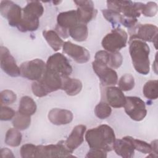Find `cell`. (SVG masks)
<instances>
[{
    "instance_id": "cell-1",
    "label": "cell",
    "mask_w": 158,
    "mask_h": 158,
    "mask_svg": "<svg viewBox=\"0 0 158 158\" xmlns=\"http://www.w3.org/2000/svg\"><path fill=\"white\" fill-rule=\"evenodd\" d=\"M85 139L91 149H99L109 152L113 149L115 136L110 126L103 124L88 130L85 134Z\"/></svg>"
},
{
    "instance_id": "cell-2",
    "label": "cell",
    "mask_w": 158,
    "mask_h": 158,
    "mask_svg": "<svg viewBox=\"0 0 158 158\" xmlns=\"http://www.w3.org/2000/svg\"><path fill=\"white\" fill-rule=\"evenodd\" d=\"M129 52L135 70L142 75L148 74L150 71L149 46L138 39L129 40Z\"/></svg>"
},
{
    "instance_id": "cell-3",
    "label": "cell",
    "mask_w": 158,
    "mask_h": 158,
    "mask_svg": "<svg viewBox=\"0 0 158 158\" xmlns=\"http://www.w3.org/2000/svg\"><path fill=\"white\" fill-rule=\"evenodd\" d=\"M62 77L46 69L41 78L32 83L31 90L37 97L41 98L61 88Z\"/></svg>"
},
{
    "instance_id": "cell-4",
    "label": "cell",
    "mask_w": 158,
    "mask_h": 158,
    "mask_svg": "<svg viewBox=\"0 0 158 158\" xmlns=\"http://www.w3.org/2000/svg\"><path fill=\"white\" fill-rule=\"evenodd\" d=\"M44 12V7L38 1H28L22 9V19L20 22L22 27L28 31L36 30L40 25L39 18Z\"/></svg>"
},
{
    "instance_id": "cell-5",
    "label": "cell",
    "mask_w": 158,
    "mask_h": 158,
    "mask_svg": "<svg viewBox=\"0 0 158 158\" xmlns=\"http://www.w3.org/2000/svg\"><path fill=\"white\" fill-rule=\"evenodd\" d=\"M128 41L127 33L123 29L117 27L107 33L101 41L102 47L109 52L118 51L125 48Z\"/></svg>"
},
{
    "instance_id": "cell-6",
    "label": "cell",
    "mask_w": 158,
    "mask_h": 158,
    "mask_svg": "<svg viewBox=\"0 0 158 158\" xmlns=\"http://www.w3.org/2000/svg\"><path fill=\"white\" fill-rule=\"evenodd\" d=\"M79 23L80 22L77 10H70L60 12L57 17L56 31L62 38H67L69 36V30Z\"/></svg>"
},
{
    "instance_id": "cell-7",
    "label": "cell",
    "mask_w": 158,
    "mask_h": 158,
    "mask_svg": "<svg viewBox=\"0 0 158 158\" xmlns=\"http://www.w3.org/2000/svg\"><path fill=\"white\" fill-rule=\"evenodd\" d=\"M65 146L64 141H61L56 144L38 145L36 146V151L35 157L51 158V157H75Z\"/></svg>"
},
{
    "instance_id": "cell-8",
    "label": "cell",
    "mask_w": 158,
    "mask_h": 158,
    "mask_svg": "<svg viewBox=\"0 0 158 158\" xmlns=\"http://www.w3.org/2000/svg\"><path fill=\"white\" fill-rule=\"evenodd\" d=\"M46 67L62 77H69L72 72V67L67 58L59 52H56L48 57Z\"/></svg>"
},
{
    "instance_id": "cell-9",
    "label": "cell",
    "mask_w": 158,
    "mask_h": 158,
    "mask_svg": "<svg viewBox=\"0 0 158 158\" xmlns=\"http://www.w3.org/2000/svg\"><path fill=\"white\" fill-rule=\"evenodd\" d=\"M20 75L30 80L36 81L43 76L46 70V63L40 59L23 62L20 67Z\"/></svg>"
},
{
    "instance_id": "cell-10",
    "label": "cell",
    "mask_w": 158,
    "mask_h": 158,
    "mask_svg": "<svg viewBox=\"0 0 158 158\" xmlns=\"http://www.w3.org/2000/svg\"><path fill=\"white\" fill-rule=\"evenodd\" d=\"M125 112L133 120H143L147 114L145 102L139 97L127 96Z\"/></svg>"
},
{
    "instance_id": "cell-11",
    "label": "cell",
    "mask_w": 158,
    "mask_h": 158,
    "mask_svg": "<svg viewBox=\"0 0 158 158\" xmlns=\"http://www.w3.org/2000/svg\"><path fill=\"white\" fill-rule=\"evenodd\" d=\"M1 15L6 18L9 25L16 27L19 25L22 19V9L11 1H1L0 2Z\"/></svg>"
},
{
    "instance_id": "cell-12",
    "label": "cell",
    "mask_w": 158,
    "mask_h": 158,
    "mask_svg": "<svg viewBox=\"0 0 158 158\" xmlns=\"http://www.w3.org/2000/svg\"><path fill=\"white\" fill-rule=\"evenodd\" d=\"M92 67L102 85L110 86L117 84L118 81L117 73L107 64L94 60L92 62Z\"/></svg>"
},
{
    "instance_id": "cell-13",
    "label": "cell",
    "mask_w": 158,
    "mask_h": 158,
    "mask_svg": "<svg viewBox=\"0 0 158 158\" xmlns=\"http://www.w3.org/2000/svg\"><path fill=\"white\" fill-rule=\"evenodd\" d=\"M0 65L3 72L9 76L17 77L20 75V67L17 65L14 57L9 49L2 46L0 48Z\"/></svg>"
},
{
    "instance_id": "cell-14",
    "label": "cell",
    "mask_w": 158,
    "mask_h": 158,
    "mask_svg": "<svg viewBox=\"0 0 158 158\" xmlns=\"http://www.w3.org/2000/svg\"><path fill=\"white\" fill-rule=\"evenodd\" d=\"M135 33L130 37V40L138 39L143 41L152 42L157 49L158 28L157 26L151 24H141L137 26Z\"/></svg>"
},
{
    "instance_id": "cell-15",
    "label": "cell",
    "mask_w": 158,
    "mask_h": 158,
    "mask_svg": "<svg viewBox=\"0 0 158 158\" xmlns=\"http://www.w3.org/2000/svg\"><path fill=\"white\" fill-rule=\"evenodd\" d=\"M62 49L65 54L78 64L86 63L90 59V54L87 49L70 41L64 42Z\"/></svg>"
},
{
    "instance_id": "cell-16",
    "label": "cell",
    "mask_w": 158,
    "mask_h": 158,
    "mask_svg": "<svg viewBox=\"0 0 158 158\" xmlns=\"http://www.w3.org/2000/svg\"><path fill=\"white\" fill-rule=\"evenodd\" d=\"M77 6V14L80 23H87L92 20L96 16L97 11L94 8L92 1H74Z\"/></svg>"
},
{
    "instance_id": "cell-17",
    "label": "cell",
    "mask_w": 158,
    "mask_h": 158,
    "mask_svg": "<svg viewBox=\"0 0 158 158\" xmlns=\"http://www.w3.org/2000/svg\"><path fill=\"white\" fill-rule=\"evenodd\" d=\"M105 98L107 103L114 108L124 107L126 102V96L118 88L113 86L107 87L104 91Z\"/></svg>"
},
{
    "instance_id": "cell-18",
    "label": "cell",
    "mask_w": 158,
    "mask_h": 158,
    "mask_svg": "<svg viewBox=\"0 0 158 158\" xmlns=\"http://www.w3.org/2000/svg\"><path fill=\"white\" fill-rule=\"evenodd\" d=\"M86 127L84 125H78L75 126L67 139L64 141L65 146L71 152L78 148L83 142L84 133H85Z\"/></svg>"
},
{
    "instance_id": "cell-19",
    "label": "cell",
    "mask_w": 158,
    "mask_h": 158,
    "mask_svg": "<svg viewBox=\"0 0 158 158\" xmlns=\"http://www.w3.org/2000/svg\"><path fill=\"white\" fill-rule=\"evenodd\" d=\"M48 117L49 120L56 125H67L73 118V115L71 111L59 108L52 109L49 112Z\"/></svg>"
},
{
    "instance_id": "cell-20",
    "label": "cell",
    "mask_w": 158,
    "mask_h": 158,
    "mask_svg": "<svg viewBox=\"0 0 158 158\" xmlns=\"http://www.w3.org/2000/svg\"><path fill=\"white\" fill-rule=\"evenodd\" d=\"M113 149L117 155L124 158H131L134 156L135 149L127 136L115 139Z\"/></svg>"
},
{
    "instance_id": "cell-21",
    "label": "cell",
    "mask_w": 158,
    "mask_h": 158,
    "mask_svg": "<svg viewBox=\"0 0 158 158\" xmlns=\"http://www.w3.org/2000/svg\"><path fill=\"white\" fill-rule=\"evenodd\" d=\"M82 83L77 78L69 77H64L62 79L61 89L65 91L69 96H75L78 94L82 89Z\"/></svg>"
},
{
    "instance_id": "cell-22",
    "label": "cell",
    "mask_w": 158,
    "mask_h": 158,
    "mask_svg": "<svg viewBox=\"0 0 158 158\" xmlns=\"http://www.w3.org/2000/svg\"><path fill=\"white\" fill-rule=\"evenodd\" d=\"M43 36L54 51H57L63 46L64 42L56 31L52 30H44L43 31Z\"/></svg>"
},
{
    "instance_id": "cell-23",
    "label": "cell",
    "mask_w": 158,
    "mask_h": 158,
    "mask_svg": "<svg viewBox=\"0 0 158 158\" xmlns=\"http://www.w3.org/2000/svg\"><path fill=\"white\" fill-rule=\"evenodd\" d=\"M37 106L35 101L30 96H24L21 98L19 102V112L31 116L36 111Z\"/></svg>"
},
{
    "instance_id": "cell-24",
    "label": "cell",
    "mask_w": 158,
    "mask_h": 158,
    "mask_svg": "<svg viewBox=\"0 0 158 158\" xmlns=\"http://www.w3.org/2000/svg\"><path fill=\"white\" fill-rule=\"evenodd\" d=\"M69 34L76 41H84L88 36V27L86 24L79 23L69 30Z\"/></svg>"
},
{
    "instance_id": "cell-25",
    "label": "cell",
    "mask_w": 158,
    "mask_h": 158,
    "mask_svg": "<svg viewBox=\"0 0 158 158\" xmlns=\"http://www.w3.org/2000/svg\"><path fill=\"white\" fill-rule=\"evenodd\" d=\"M19 130L15 128L9 129L6 134L5 143L12 147H17L22 141V136Z\"/></svg>"
},
{
    "instance_id": "cell-26",
    "label": "cell",
    "mask_w": 158,
    "mask_h": 158,
    "mask_svg": "<svg viewBox=\"0 0 158 158\" xmlns=\"http://www.w3.org/2000/svg\"><path fill=\"white\" fill-rule=\"evenodd\" d=\"M144 96L148 99L155 100L158 98L157 80H152L147 81L143 88Z\"/></svg>"
},
{
    "instance_id": "cell-27",
    "label": "cell",
    "mask_w": 158,
    "mask_h": 158,
    "mask_svg": "<svg viewBox=\"0 0 158 158\" xmlns=\"http://www.w3.org/2000/svg\"><path fill=\"white\" fill-rule=\"evenodd\" d=\"M31 123L30 116L22 114L18 112L15 114L12 120V125L14 128L19 130H24L29 127Z\"/></svg>"
},
{
    "instance_id": "cell-28",
    "label": "cell",
    "mask_w": 158,
    "mask_h": 158,
    "mask_svg": "<svg viewBox=\"0 0 158 158\" xmlns=\"http://www.w3.org/2000/svg\"><path fill=\"white\" fill-rule=\"evenodd\" d=\"M118 88L122 91H128L131 90L135 86V79L132 75L126 73L122 75L118 83Z\"/></svg>"
},
{
    "instance_id": "cell-29",
    "label": "cell",
    "mask_w": 158,
    "mask_h": 158,
    "mask_svg": "<svg viewBox=\"0 0 158 158\" xmlns=\"http://www.w3.org/2000/svg\"><path fill=\"white\" fill-rule=\"evenodd\" d=\"M128 139L130 140L132 144L135 149L143 153V154H149L152 152V148L151 144L146 141L135 139L131 136H127Z\"/></svg>"
},
{
    "instance_id": "cell-30",
    "label": "cell",
    "mask_w": 158,
    "mask_h": 158,
    "mask_svg": "<svg viewBox=\"0 0 158 158\" xmlns=\"http://www.w3.org/2000/svg\"><path fill=\"white\" fill-rule=\"evenodd\" d=\"M112 113L111 107L106 102H100L95 107L94 114L100 119H106Z\"/></svg>"
},
{
    "instance_id": "cell-31",
    "label": "cell",
    "mask_w": 158,
    "mask_h": 158,
    "mask_svg": "<svg viewBox=\"0 0 158 158\" xmlns=\"http://www.w3.org/2000/svg\"><path fill=\"white\" fill-rule=\"evenodd\" d=\"M102 13L105 19L110 22L114 27L121 23V22L123 18V15H122L121 14L108 9L102 10Z\"/></svg>"
},
{
    "instance_id": "cell-32",
    "label": "cell",
    "mask_w": 158,
    "mask_h": 158,
    "mask_svg": "<svg viewBox=\"0 0 158 158\" xmlns=\"http://www.w3.org/2000/svg\"><path fill=\"white\" fill-rule=\"evenodd\" d=\"M123 62V57L121 53L119 51H115L110 52L109 60V67L112 69H118L119 68Z\"/></svg>"
},
{
    "instance_id": "cell-33",
    "label": "cell",
    "mask_w": 158,
    "mask_h": 158,
    "mask_svg": "<svg viewBox=\"0 0 158 158\" xmlns=\"http://www.w3.org/2000/svg\"><path fill=\"white\" fill-rule=\"evenodd\" d=\"M17 99L16 94L9 89H5L1 92V103L2 104H12Z\"/></svg>"
},
{
    "instance_id": "cell-34",
    "label": "cell",
    "mask_w": 158,
    "mask_h": 158,
    "mask_svg": "<svg viewBox=\"0 0 158 158\" xmlns=\"http://www.w3.org/2000/svg\"><path fill=\"white\" fill-rule=\"evenodd\" d=\"M36 151V146L31 144H25L20 148V153L22 158L35 157Z\"/></svg>"
},
{
    "instance_id": "cell-35",
    "label": "cell",
    "mask_w": 158,
    "mask_h": 158,
    "mask_svg": "<svg viewBox=\"0 0 158 158\" xmlns=\"http://www.w3.org/2000/svg\"><path fill=\"white\" fill-rule=\"evenodd\" d=\"M157 12V5L155 2L149 1L146 4H144L141 11L146 17H154Z\"/></svg>"
},
{
    "instance_id": "cell-36",
    "label": "cell",
    "mask_w": 158,
    "mask_h": 158,
    "mask_svg": "<svg viewBox=\"0 0 158 158\" xmlns=\"http://www.w3.org/2000/svg\"><path fill=\"white\" fill-rule=\"evenodd\" d=\"M15 115V111L10 107L7 106H2L1 105L0 112V119L3 121L10 120L14 117Z\"/></svg>"
},
{
    "instance_id": "cell-37",
    "label": "cell",
    "mask_w": 158,
    "mask_h": 158,
    "mask_svg": "<svg viewBox=\"0 0 158 158\" xmlns=\"http://www.w3.org/2000/svg\"><path fill=\"white\" fill-rule=\"evenodd\" d=\"M109 55H110V52L105 50L99 51L95 54L94 60L108 65L109 60Z\"/></svg>"
},
{
    "instance_id": "cell-38",
    "label": "cell",
    "mask_w": 158,
    "mask_h": 158,
    "mask_svg": "<svg viewBox=\"0 0 158 158\" xmlns=\"http://www.w3.org/2000/svg\"><path fill=\"white\" fill-rule=\"evenodd\" d=\"M107 152L99 149H91L86 155L87 158H99L107 157Z\"/></svg>"
},
{
    "instance_id": "cell-39",
    "label": "cell",
    "mask_w": 158,
    "mask_h": 158,
    "mask_svg": "<svg viewBox=\"0 0 158 158\" xmlns=\"http://www.w3.org/2000/svg\"><path fill=\"white\" fill-rule=\"evenodd\" d=\"M1 154L2 157L3 158H10V157H14L12 151L7 148H4L1 149Z\"/></svg>"
},
{
    "instance_id": "cell-40",
    "label": "cell",
    "mask_w": 158,
    "mask_h": 158,
    "mask_svg": "<svg viewBox=\"0 0 158 158\" xmlns=\"http://www.w3.org/2000/svg\"><path fill=\"white\" fill-rule=\"evenodd\" d=\"M151 148H152V152L153 153H155L156 154H157L158 152V146H157V140L155 139L153 141L151 142V143L150 144Z\"/></svg>"
},
{
    "instance_id": "cell-41",
    "label": "cell",
    "mask_w": 158,
    "mask_h": 158,
    "mask_svg": "<svg viewBox=\"0 0 158 158\" xmlns=\"http://www.w3.org/2000/svg\"><path fill=\"white\" fill-rule=\"evenodd\" d=\"M155 66V68H154V70H155V72L156 73H157V59H156V60H155V62H154L153 65H152V67Z\"/></svg>"
},
{
    "instance_id": "cell-42",
    "label": "cell",
    "mask_w": 158,
    "mask_h": 158,
    "mask_svg": "<svg viewBox=\"0 0 158 158\" xmlns=\"http://www.w3.org/2000/svg\"><path fill=\"white\" fill-rule=\"evenodd\" d=\"M61 2V1H53V3H54V4H55V5H57L58 4H60Z\"/></svg>"
}]
</instances>
